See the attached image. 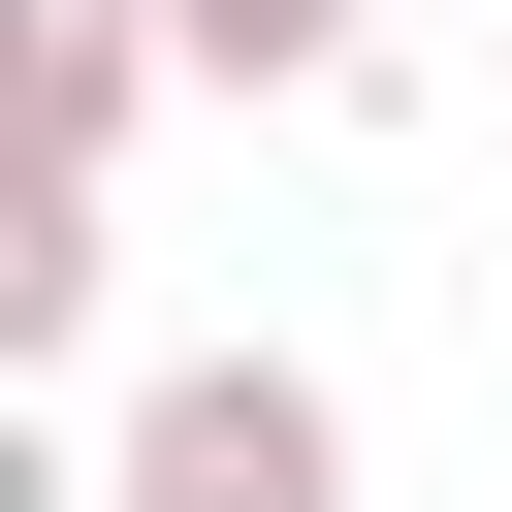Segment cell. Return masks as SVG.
<instances>
[{"mask_svg":"<svg viewBox=\"0 0 512 512\" xmlns=\"http://www.w3.org/2000/svg\"><path fill=\"white\" fill-rule=\"evenodd\" d=\"M96 512H352L320 352H160V384H128V448H96Z\"/></svg>","mask_w":512,"mask_h":512,"instance_id":"6da1fadb","label":"cell"},{"mask_svg":"<svg viewBox=\"0 0 512 512\" xmlns=\"http://www.w3.org/2000/svg\"><path fill=\"white\" fill-rule=\"evenodd\" d=\"M160 64H192L160 0H0V96H32V160H64V192L128 160V96H160Z\"/></svg>","mask_w":512,"mask_h":512,"instance_id":"7a4b0ae2","label":"cell"},{"mask_svg":"<svg viewBox=\"0 0 512 512\" xmlns=\"http://www.w3.org/2000/svg\"><path fill=\"white\" fill-rule=\"evenodd\" d=\"M160 32H192V96H352L384 64V0H160Z\"/></svg>","mask_w":512,"mask_h":512,"instance_id":"3957f363","label":"cell"}]
</instances>
